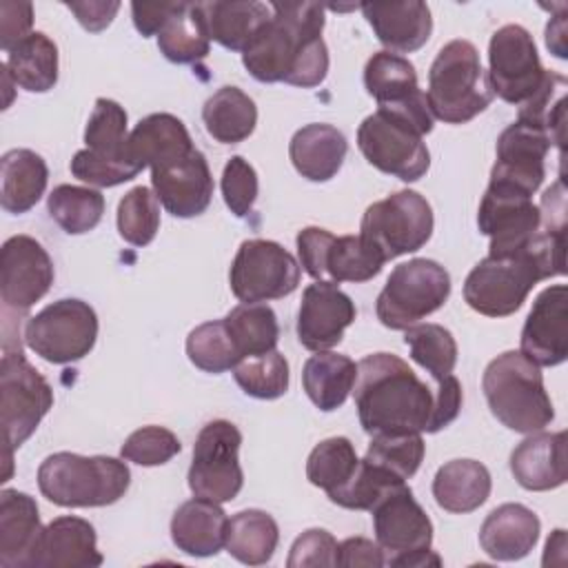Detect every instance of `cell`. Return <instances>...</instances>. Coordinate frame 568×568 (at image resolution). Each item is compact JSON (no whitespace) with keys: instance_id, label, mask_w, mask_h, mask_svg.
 <instances>
[{"instance_id":"1","label":"cell","mask_w":568,"mask_h":568,"mask_svg":"<svg viewBox=\"0 0 568 568\" xmlns=\"http://www.w3.org/2000/svg\"><path fill=\"white\" fill-rule=\"evenodd\" d=\"M273 16L242 51V64L260 82L313 89L328 73L322 40L324 7L317 2H271Z\"/></svg>"},{"instance_id":"2","label":"cell","mask_w":568,"mask_h":568,"mask_svg":"<svg viewBox=\"0 0 568 568\" xmlns=\"http://www.w3.org/2000/svg\"><path fill=\"white\" fill-rule=\"evenodd\" d=\"M566 273V229H539L532 242L508 255H486L464 282L466 304L486 317L521 308L532 286Z\"/></svg>"},{"instance_id":"3","label":"cell","mask_w":568,"mask_h":568,"mask_svg":"<svg viewBox=\"0 0 568 568\" xmlns=\"http://www.w3.org/2000/svg\"><path fill=\"white\" fill-rule=\"evenodd\" d=\"M362 428L373 435L424 433L433 413L430 388L393 353L359 359L353 386Z\"/></svg>"},{"instance_id":"4","label":"cell","mask_w":568,"mask_h":568,"mask_svg":"<svg viewBox=\"0 0 568 568\" xmlns=\"http://www.w3.org/2000/svg\"><path fill=\"white\" fill-rule=\"evenodd\" d=\"M433 113L426 93L377 106L357 129V146L368 164L402 182H417L430 166V153L424 135L433 131Z\"/></svg>"},{"instance_id":"5","label":"cell","mask_w":568,"mask_h":568,"mask_svg":"<svg viewBox=\"0 0 568 568\" xmlns=\"http://www.w3.org/2000/svg\"><path fill=\"white\" fill-rule=\"evenodd\" d=\"M481 388L490 413L515 433L530 435L555 419L539 366L519 351L497 355L484 371Z\"/></svg>"},{"instance_id":"6","label":"cell","mask_w":568,"mask_h":568,"mask_svg":"<svg viewBox=\"0 0 568 568\" xmlns=\"http://www.w3.org/2000/svg\"><path fill=\"white\" fill-rule=\"evenodd\" d=\"M131 484L124 462L104 455L53 453L38 468V488L55 506L95 508L115 504Z\"/></svg>"},{"instance_id":"7","label":"cell","mask_w":568,"mask_h":568,"mask_svg":"<svg viewBox=\"0 0 568 568\" xmlns=\"http://www.w3.org/2000/svg\"><path fill=\"white\" fill-rule=\"evenodd\" d=\"M495 93L479 53L468 40L444 44L428 71L426 102L433 118L446 124H466L493 102Z\"/></svg>"},{"instance_id":"8","label":"cell","mask_w":568,"mask_h":568,"mask_svg":"<svg viewBox=\"0 0 568 568\" xmlns=\"http://www.w3.org/2000/svg\"><path fill=\"white\" fill-rule=\"evenodd\" d=\"M450 295L448 271L426 257L397 264L377 295V320L393 331H406L446 304Z\"/></svg>"},{"instance_id":"9","label":"cell","mask_w":568,"mask_h":568,"mask_svg":"<svg viewBox=\"0 0 568 568\" xmlns=\"http://www.w3.org/2000/svg\"><path fill=\"white\" fill-rule=\"evenodd\" d=\"M375 541L384 550L386 564L395 568L442 566V557L430 550L433 521L413 497V490L402 488L386 495L373 510Z\"/></svg>"},{"instance_id":"10","label":"cell","mask_w":568,"mask_h":568,"mask_svg":"<svg viewBox=\"0 0 568 568\" xmlns=\"http://www.w3.org/2000/svg\"><path fill=\"white\" fill-rule=\"evenodd\" d=\"M53 406L49 382L27 362L22 351L4 348L0 359V426L4 448H20Z\"/></svg>"},{"instance_id":"11","label":"cell","mask_w":568,"mask_h":568,"mask_svg":"<svg viewBox=\"0 0 568 568\" xmlns=\"http://www.w3.org/2000/svg\"><path fill=\"white\" fill-rule=\"evenodd\" d=\"M433 209L424 195L404 189L384 200L373 202L359 224V235L366 237L384 260H395L419 251L433 235Z\"/></svg>"},{"instance_id":"12","label":"cell","mask_w":568,"mask_h":568,"mask_svg":"<svg viewBox=\"0 0 568 568\" xmlns=\"http://www.w3.org/2000/svg\"><path fill=\"white\" fill-rule=\"evenodd\" d=\"M302 268L315 282H368L386 264L384 255L362 235H333L306 226L295 237Z\"/></svg>"},{"instance_id":"13","label":"cell","mask_w":568,"mask_h":568,"mask_svg":"<svg viewBox=\"0 0 568 568\" xmlns=\"http://www.w3.org/2000/svg\"><path fill=\"white\" fill-rule=\"evenodd\" d=\"M98 339V315L82 300L64 297L27 320V346L51 364H71L91 353Z\"/></svg>"},{"instance_id":"14","label":"cell","mask_w":568,"mask_h":568,"mask_svg":"<svg viewBox=\"0 0 568 568\" xmlns=\"http://www.w3.org/2000/svg\"><path fill=\"white\" fill-rule=\"evenodd\" d=\"M242 433L233 422L213 419L197 433L189 468V488L195 497L233 501L244 484L240 466Z\"/></svg>"},{"instance_id":"15","label":"cell","mask_w":568,"mask_h":568,"mask_svg":"<svg viewBox=\"0 0 568 568\" xmlns=\"http://www.w3.org/2000/svg\"><path fill=\"white\" fill-rule=\"evenodd\" d=\"M229 282L233 295L244 304L280 300L297 288L300 264L273 240H244L233 257Z\"/></svg>"},{"instance_id":"16","label":"cell","mask_w":568,"mask_h":568,"mask_svg":"<svg viewBox=\"0 0 568 568\" xmlns=\"http://www.w3.org/2000/svg\"><path fill=\"white\" fill-rule=\"evenodd\" d=\"M488 67L493 93L515 106L526 104L548 75L532 36L521 24H504L493 33L488 44Z\"/></svg>"},{"instance_id":"17","label":"cell","mask_w":568,"mask_h":568,"mask_svg":"<svg viewBox=\"0 0 568 568\" xmlns=\"http://www.w3.org/2000/svg\"><path fill=\"white\" fill-rule=\"evenodd\" d=\"M479 233L490 237L488 255H508L526 248L541 229L539 206L532 195L513 186L488 182L477 211Z\"/></svg>"},{"instance_id":"18","label":"cell","mask_w":568,"mask_h":568,"mask_svg":"<svg viewBox=\"0 0 568 568\" xmlns=\"http://www.w3.org/2000/svg\"><path fill=\"white\" fill-rule=\"evenodd\" d=\"M55 271L44 246L29 235H13L0 251V300L4 308L27 311L40 302Z\"/></svg>"},{"instance_id":"19","label":"cell","mask_w":568,"mask_h":568,"mask_svg":"<svg viewBox=\"0 0 568 568\" xmlns=\"http://www.w3.org/2000/svg\"><path fill=\"white\" fill-rule=\"evenodd\" d=\"M552 140L546 131L526 122H513L497 138V160L490 171V182L513 186L532 195L546 178V155Z\"/></svg>"},{"instance_id":"20","label":"cell","mask_w":568,"mask_h":568,"mask_svg":"<svg viewBox=\"0 0 568 568\" xmlns=\"http://www.w3.org/2000/svg\"><path fill=\"white\" fill-rule=\"evenodd\" d=\"M521 355L537 366H559L568 357V288L546 286L532 302L521 328Z\"/></svg>"},{"instance_id":"21","label":"cell","mask_w":568,"mask_h":568,"mask_svg":"<svg viewBox=\"0 0 568 568\" xmlns=\"http://www.w3.org/2000/svg\"><path fill=\"white\" fill-rule=\"evenodd\" d=\"M355 315L353 300L337 284H308L297 311V339L308 351H328L342 342Z\"/></svg>"},{"instance_id":"22","label":"cell","mask_w":568,"mask_h":568,"mask_svg":"<svg viewBox=\"0 0 568 568\" xmlns=\"http://www.w3.org/2000/svg\"><path fill=\"white\" fill-rule=\"evenodd\" d=\"M153 193L160 204L175 217H195L204 213L213 197V175L202 151L151 169Z\"/></svg>"},{"instance_id":"23","label":"cell","mask_w":568,"mask_h":568,"mask_svg":"<svg viewBox=\"0 0 568 568\" xmlns=\"http://www.w3.org/2000/svg\"><path fill=\"white\" fill-rule=\"evenodd\" d=\"M102 561L95 528L82 517L64 515L42 528L31 568H95Z\"/></svg>"},{"instance_id":"24","label":"cell","mask_w":568,"mask_h":568,"mask_svg":"<svg viewBox=\"0 0 568 568\" xmlns=\"http://www.w3.org/2000/svg\"><path fill=\"white\" fill-rule=\"evenodd\" d=\"M359 9L390 53H413L430 38L433 18L426 2H364Z\"/></svg>"},{"instance_id":"25","label":"cell","mask_w":568,"mask_h":568,"mask_svg":"<svg viewBox=\"0 0 568 568\" xmlns=\"http://www.w3.org/2000/svg\"><path fill=\"white\" fill-rule=\"evenodd\" d=\"M510 473L526 490H552L568 477L566 433H530L510 453Z\"/></svg>"},{"instance_id":"26","label":"cell","mask_w":568,"mask_h":568,"mask_svg":"<svg viewBox=\"0 0 568 568\" xmlns=\"http://www.w3.org/2000/svg\"><path fill=\"white\" fill-rule=\"evenodd\" d=\"M539 517L524 504H501L479 528V546L495 561L524 559L539 539Z\"/></svg>"},{"instance_id":"27","label":"cell","mask_w":568,"mask_h":568,"mask_svg":"<svg viewBox=\"0 0 568 568\" xmlns=\"http://www.w3.org/2000/svg\"><path fill=\"white\" fill-rule=\"evenodd\" d=\"M42 532L38 504L31 495L4 488L0 493V566L31 568Z\"/></svg>"},{"instance_id":"28","label":"cell","mask_w":568,"mask_h":568,"mask_svg":"<svg viewBox=\"0 0 568 568\" xmlns=\"http://www.w3.org/2000/svg\"><path fill=\"white\" fill-rule=\"evenodd\" d=\"M229 517L217 501L193 497L171 519V539L184 555L211 557L224 548Z\"/></svg>"},{"instance_id":"29","label":"cell","mask_w":568,"mask_h":568,"mask_svg":"<svg viewBox=\"0 0 568 568\" xmlns=\"http://www.w3.org/2000/svg\"><path fill=\"white\" fill-rule=\"evenodd\" d=\"M348 142L344 133L324 122H313L295 131L288 155L295 171L308 182H328L344 164Z\"/></svg>"},{"instance_id":"30","label":"cell","mask_w":568,"mask_h":568,"mask_svg":"<svg viewBox=\"0 0 568 568\" xmlns=\"http://www.w3.org/2000/svg\"><path fill=\"white\" fill-rule=\"evenodd\" d=\"M129 158L142 171L160 166L193 151V140L184 122L171 113H151L129 133Z\"/></svg>"},{"instance_id":"31","label":"cell","mask_w":568,"mask_h":568,"mask_svg":"<svg viewBox=\"0 0 568 568\" xmlns=\"http://www.w3.org/2000/svg\"><path fill=\"white\" fill-rule=\"evenodd\" d=\"M209 38L231 51H244L273 16L271 4L255 0L200 2Z\"/></svg>"},{"instance_id":"32","label":"cell","mask_w":568,"mask_h":568,"mask_svg":"<svg viewBox=\"0 0 568 568\" xmlns=\"http://www.w3.org/2000/svg\"><path fill=\"white\" fill-rule=\"evenodd\" d=\"M49 169L31 149H11L0 160V204L7 213H27L44 195Z\"/></svg>"},{"instance_id":"33","label":"cell","mask_w":568,"mask_h":568,"mask_svg":"<svg viewBox=\"0 0 568 568\" xmlns=\"http://www.w3.org/2000/svg\"><path fill=\"white\" fill-rule=\"evenodd\" d=\"M493 479L488 468L477 459L446 462L433 479V497L439 508L455 515L477 510L490 495Z\"/></svg>"},{"instance_id":"34","label":"cell","mask_w":568,"mask_h":568,"mask_svg":"<svg viewBox=\"0 0 568 568\" xmlns=\"http://www.w3.org/2000/svg\"><path fill=\"white\" fill-rule=\"evenodd\" d=\"M357 379V364L348 355L317 351L304 362L302 386L308 399L324 413L337 410L351 395Z\"/></svg>"},{"instance_id":"35","label":"cell","mask_w":568,"mask_h":568,"mask_svg":"<svg viewBox=\"0 0 568 568\" xmlns=\"http://www.w3.org/2000/svg\"><path fill=\"white\" fill-rule=\"evenodd\" d=\"M206 133L220 144L244 142L257 124L255 102L237 87H220L202 106Z\"/></svg>"},{"instance_id":"36","label":"cell","mask_w":568,"mask_h":568,"mask_svg":"<svg viewBox=\"0 0 568 568\" xmlns=\"http://www.w3.org/2000/svg\"><path fill=\"white\" fill-rule=\"evenodd\" d=\"M4 67L16 87L47 93L58 82V47L47 33L33 31L7 53Z\"/></svg>"},{"instance_id":"37","label":"cell","mask_w":568,"mask_h":568,"mask_svg":"<svg viewBox=\"0 0 568 568\" xmlns=\"http://www.w3.org/2000/svg\"><path fill=\"white\" fill-rule=\"evenodd\" d=\"M280 541L275 519L260 508L235 513L226 524L224 548L231 557L246 566H262L271 561Z\"/></svg>"},{"instance_id":"38","label":"cell","mask_w":568,"mask_h":568,"mask_svg":"<svg viewBox=\"0 0 568 568\" xmlns=\"http://www.w3.org/2000/svg\"><path fill=\"white\" fill-rule=\"evenodd\" d=\"M158 47L175 64H191L209 55L211 38L200 2H178V9L158 33Z\"/></svg>"},{"instance_id":"39","label":"cell","mask_w":568,"mask_h":568,"mask_svg":"<svg viewBox=\"0 0 568 568\" xmlns=\"http://www.w3.org/2000/svg\"><path fill=\"white\" fill-rule=\"evenodd\" d=\"M364 87L377 100V106L399 104L415 98L422 89L417 84L415 67L397 53L377 51L364 67Z\"/></svg>"},{"instance_id":"40","label":"cell","mask_w":568,"mask_h":568,"mask_svg":"<svg viewBox=\"0 0 568 568\" xmlns=\"http://www.w3.org/2000/svg\"><path fill=\"white\" fill-rule=\"evenodd\" d=\"M84 144L100 160L135 166L131 162L129 149H126V144H129L126 111L115 100H109V98L95 100V106H93L87 129H84Z\"/></svg>"},{"instance_id":"41","label":"cell","mask_w":568,"mask_h":568,"mask_svg":"<svg viewBox=\"0 0 568 568\" xmlns=\"http://www.w3.org/2000/svg\"><path fill=\"white\" fill-rule=\"evenodd\" d=\"M226 331L242 357L268 353L277 346L280 324L271 306L262 302L237 304L224 317Z\"/></svg>"},{"instance_id":"42","label":"cell","mask_w":568,"mask_h":568,"mask_svg":"<svg viewBox=\"0 0 568 568\" xmlns=\"http://www.w3.org/2000/svg\"><path fill=\"white\" fill-rule=\"evenodd\" d=\"M47 211L64 233L82 235L100 224L104 195L89 186L58 184L47 197Z\"/></svg>"},{"instance_id":"43","label":"cell","mask_w":568,"mask_h":568,"mask_svg":"<svg viewBox=\"0 0 568 568\" xmlns=\"http://www.w3.org/2000/svg\"><path fill=\"white\" fill-rule=\"evenodd\" d=\"M357 464H359V457L351 439L328 437L311 450L306 459V479L313 486L326 490L328 495L342 488L353 477V473L357 470Z\"/></svg>"},{"instance_id":"44","label":"cell","mask_w":568,"mask_h":568,"mask_svg":"<svg viewBox=\"0 0 568 568\" xmlns=\"http://www.w3.org/2000/svg\"><path fill=\"white\" fill-rule=\"evenodd\" d=\"M237 386L255 399H277L288 390V362L280 351L242 357L233 366Z\"/></svg>"},{"instance_id":"45","label":"cell","mask_w":568,"mask_h":568,"mask_svg":"<svg viewBox=\"0 0 568 568\" xmlns=\"http://www.w3.org/2000/svg\"><path fill=\"white\" fill-rule=\"evenodd\" d=\"M410 357L437 382L453 373L457 364V342L442 324H413L404 333Z\"/></svg>"},{"instance_id":"46","label":"cell","mask_w":568,"mask_h":568,"mask_svg":"<svg viewBox=\"0 0 568 568\" xmlns=\"http://www.w3.org/2000/svg\"><path fill=\"white\" fill-rule=\"evenodd\" d=\"M406 481L397 475L359 459L353 477L337 490L328 493V499L348 510H373L386 495L402 488Z\"/></svg>"},{"instance_id":"47","label":"cell","mask_w":568,"mask_h":568,"mask_svg":"<svg viewBox=\"0 0 568 568\" xmlns=\"http://www.w3.org/2000/svg\"><path fill=\"white\" fill-rule=\"evenodd\" d=\"M186 355L193 366L204 373L231 371L240 359V351L231 339L224 320H213L195 326L186 337Z\"/></svg>"},{"instance_id":"48","label":"cell","mask_w":568,"mask_h":568,"mask_svg":"<svg viewBox=\"0 0 568 568\" xmlns=\"http://www.w3.org/2000/svg\"><path fill=\"white\" fill-rule=\"evenodd\" d=\"M424 453L426 444L419 433H384L373 435L364 459L406 481L422 466Z\"/></svg>"},{"instance_id":"49","label":"cell","mask_w":568,"mask_h":568,"mask_svg":"<svg viewBox=\"0 0 568 568\" xmlns=\"http://www.w3.org/2000/svg\"><path fill=\"white\" fill-rule=\"evenodd\" d=\"M120 237L133 246L153 242L160 229V200L149 186H133L118 204Z\"/></svg>"},{"instance_id":"50","label":"cell","mask_w":568,"mask_h":568,"mask_svg":"<svg viewBox=\"0 0 568 568\" xmlns=\"http://www.w3.org/2000/svg\"><path fill=\"white\" fill-rule=\"evenodd\" d=\"M180 439L164 426H142L133 430L122 448L120 457L138 466H162L180 453Z\"/></svg>"},{"instance_id":"51","label":"cell","mask_w":568,"mask_h":568,"mask_svg":"<svg viewBox=\"0 0 568 568\" xmlns=\"http://www.w3.org/2000/svg\"><path fill=\"white\" fill-rule=\"evenodd\" d=\"M222 197L235 217H246L257 200V173L248 160L233 155L222 171Z\"/></svg>"},{"instance_id":"52","label":"cell","mask_w":568,"mask_h":568,"mask_svg":"<svg viewBox=\"0 0 568 568\" xmlns=\"http://www.w3.org/2000/svg\"><path fill=\"white\" fill-rule=\"evenodd\" d=\"M337 539L324 528L304 530L291 546V555L286 559L288 568H306V566H337Z\"/></svg>"},{"instance_id":"53","label":"cell","mask_w":568,"mask_h":568,"mask_svg":"<svg viewBox=\"0 0 568 568\" xmlns=\"http://www.w3.org/2000/svg\"><path fill=\"white\" fill-rule=\"evenodd\" d=\"M73 178L91 184V186H118L133 180L140 171L131 164H118L95 158L89 149H82L73 155L69 164Z\"/></svg>"},{"instance_id":"54","label":"cell","mask_w":568,"mask_h":568,"mask_svg":"<svg viewBox=\"0 0 568 568\" xmlns=\"http://www.w3.org/2000/svg\"><path fill=\"white\" fill-rule=\"evenodd\" d=\"M33 24V7L31 2H0V47L2 51H11L27 36H31Z\"/></svg>"},{"instance_id":"55","label":"cell","mask_w":568,"mask_h":568,"mask_svg":"<svg viewBox=\"0 0 568 568\" xmlns=\"http://www.w3.org/2000/svg\"><path fill=\"white\" fill-rule=\"evenodd\" d=\"M462 399H464V395H462L459 379L453 373L442 377L437 382V390L433 395V413H430L426 433H437V430L446 428L459 415Z\"/></svg>"},{"instance_id":"56","label":"cell","mask_w":568,"mask_h":568,"mask_svg":"<svg viewBox=\"0 0 568 568\" xmlns=\"http://www.w3.org/2000/svg\"><path fill=\"white\" fill-rule=\"evenodd\" d=\"M337 566H344V568H357V566L382 568V566H386V557H384V550L379 548L377 541H371L366 537H348L339 544Z\"/></svg>"},{"instance_id":"57","label":"cell","mask_w":568,"mask_h":568,"mask_svg":"<svg viewBox=\"0 0 568 568\" xmlns=\"http://www.w3.org/2000/svg\"><path fill=\"white\" fill-rule=\"evenodd\" d=\"M175 9H178V2H133L131 4L133 24L144 38L158 36Z\"/></svg>"},{"instance_id":"58","label":"cell","mask_w":568,"mask_h":568,"mask_svg":"<svg viewBox=\"0 0 568 568\" xmlns=\"http://www.w3.org/2000/svg\"><path fill=\"white\" fill-rule=\"evenodd\" d=\"M64 7L75 13L78 22L87 31L98 33L111 24L120 9V2H64Z\"/></svg>"},{"instance_id":"59","label":"cell","mask_w":568,"mask_h":568,"mask_svg":"<svg viewBox=\"0 0 568 568\" xmlns=\"http://www.w3.org/2000/svg\"><path fill=\"white\" fill-rule=\"evenodd\" d=\"M546 44L552 51V55L566 60L568 49H566V4L559 7V13L550 18L546 27Z\"/></svg>"}]
</instances>
